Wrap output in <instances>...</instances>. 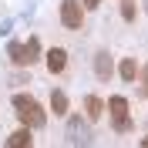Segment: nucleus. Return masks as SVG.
Masks as SVG:
<instances>
[{"mask_svg": "<svg viewBox=\"0 0 148 148\" xmlns=\"http://www.w3.org/2000/svg\"><path fill=\"white\" fill-rule=\"evenodd\" d=\"M145 10H148V0H145Z\"/></svg>", "mask_w": 148, "mask_h": 148, "instance_id": "obj_16", "label": "nucleus"}, {"mask_svg": "<svg viewBox=\"0 0 148 148\" xmlns=\"http://www.w3.org/2000/svg\"><path fill=\"white\" fill-rule=\"evenodd\" d=\"M141 145H145V148H148V138H141Z\"/></svg>", "mask_w": 148, "mask_h": 148, "instance_id": "obj_15", "label": "nucleus"}, {"mask_svg": "<svg viewBox=\"0 0 148 148\" xmlns=\"http://www.w3.org/2000/svg\"><path fill=\"white\" fill-rule=\"evenodd\" d=\"M14 108H17L20 121H24L27 128H40V125H44V111H40V104H37L34 98H27V94H14Z\"/></svg>", "mask_w": 148, "mask_h": 148, "instance_id": "obj_1", "label": "nucleus"}, {"mask_svg": "<svg viewBox=\"0 0 148 148\" xmlns=\"http://www.w3.org/2000/svg\"><path fill=\"white\" fill-rule=\"evenodd\" d=\"M81 20H84V7L77 0H64V3H61V24H64L67 30H77Z\"/></svg>", "mask_w": 148, "mask_h": 148, "instance_id": "obj_3", "label": "nucleus"}, {"mask_svg": "<svg viewBox=\"0 0 148 148\" xmlns=\"http://www.w3.org/2000/svg\"><path fill=\"white\" fill-rule=\"evenodd\" d=\"M108 111H111V118H114V128H118V131H128V128H131L128 101H125V98H111V101H108Z\"/></svg>", "mask_w": 148, "mask_h": 148, "instance_id": "obj_5", "label": "nucleus"}, {"mask_svg": "<svg viewBox=\"0 0 148 148\" xmlns=\"http://www.w3.org/2000/svg\"><path fill=\"white\" fill-rule=\"evenodd\" d=\"M98 3H101V0H84L81 7H88V10H94V7H98Z\"/></svg>", "mask_w": 148, "mask_h": 148, "instance_id": "obj_14", "label": "nucleus"}, {"mask_svg": "<svg viewBox=\"0 0 148 148\" xmlns=\"http://www.w3.org/2000/svg\"><path fill=\"white\" fill-rule=\"evenodd\" d=\"M7 57L17 67H30L37 57H40V40H37V37H30L27 44H17V40H14V44L7 47Z\"/></svg>", "mask_w": 148, "mask_h": 148, "instance_id": "obj_2", "label": "nucleus"}, {"mask_svg": "<svg viewBox=\"0 0 148 148\" xmlns=\"http://www.w3.org/2000/svg\"><path fill=\"white\" fill-rule=\"evenodd\" d=\"M141 91H145V98H148V64H145V74H141Z\"/></svg>", "mask_w": 148, "mask_h": 148, "instance_id": "obj_13", "label": "nucleus"}, {"mask_svg": "<svg viewBox=\"0 0 148 148\" xmlns=\"http://www.w3.org/2000/svg\"><path fill=\"white\" fill-rule=\"evenodd\" d=\"M84 108H88V118H101V111H104V101L101 98H98V94H88V98H84Z\"/></svg>", "mask_w": 148, "mask_h": 148, "instance_id": "obj_9", "label": "nucleus"}, {"mask_svg": "<svg viewBox=\"0 0 148 148\" xmlns=\"http://www.w3.org/2000/svg\"><path fill=\"white\" fill-rule=\"evenodd\" d=\"M121 17H125V20H135V3H131V0L121 7Z\"/></svg>", "mask_w": 148, "mask_h": 148, "instance_id": "obj_12", "label": "nucleus"}, {"mask_svg": "<svg viewBox=\"0 0 148 148\" xmlns=\"http://www.w3.org/2000/svg\"><path fill=\"white\" fill-rule=\"evenodd\" d=\"M94 71H98L101 81H108V77H111L114 64H111V54H108V51H98V54H94Z\"/></svg>", "mask_w": 148, "mask_h": 148, "instance_id": "obj_6", "label": "nucleus"}, {"mask_svg": "<svg viewBox=\"0 0 148 148\" xmlns=\"http://www.w3.org/2000/svg\"><path fill=\"white\" fill-rule=\"evenodd\" d=\"M7 145H10V148H30V128L24 125L20 131H14V135L7 138Z\"/></svg>", "mask_w": 148, "mask_h": 148, "instance_id": "obj_8", "label": "nucleus"}, {"mask_svg": "<svg viewBox=\"0 0 148 148\" xmlns=\"http://www.w3.org/2000/svg\"><path fill=\"white\" fill-rule=\"evenodd\" d=\"M88 141H91V131H88L84 118L81 114L67 118V145H88Z\"/></svg>", "mask_w": 148, "mask_h": 148, "instance_id": "obj_4", "label": "nucleus"}, {"mask_svg": "<svg viewBox=\"0 0 148 148\" xmlns=\"http://www.w3.org/2000/svg\"><path fill=\"white\" fill-rule=\"evenodd\" d=\"M118 74L125 77V81H135V77H138V64H135L131 57H125V61L118 64Z\"/></svg>", "mask_w": 148, "mask_h": 148, "instance_id": "obj_11", "label": "nucleus"}, {"mask_svg": "<svg viewBox=\"0 0 148 148\" xmlns=\"http://www.w3.org/2000/svg\"><path fill=\"white\" fill-rule=\"evenodd\" d=\"M51 111L54 114H67V94L64 91H51Z\"/></svg>", "mask_w": 148, "mask_h": 148, "instance_id": "obj_10", "label": "nucleus"}, {"mask_svg": "<svg viewBox=\"0 0 148 148\" xmlns=\"http://www.w3.org/2000/svg\"><path fill=\"white\" fill-rule=\"evenodd\" d=\"M67 67V51H61V47H54L51 54H47V71L51 74H61Z\"/></svg>", "mask_w": 148, "mask_h": 148, "instance_id": "obj_7", "label": "nucleus"}]
</instances>
